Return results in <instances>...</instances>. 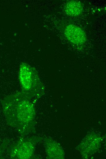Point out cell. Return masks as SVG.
Segmentation results:
<instances>
[{"instance_id":"obj_5","label":"cell","mask_w":106,"mask_h":159,"mask_svg":"<svg viewBox=\"0 0 106 159\" xmlns=\"http://www.w3.org/2000/svg\"><path fill=\"white\" fill-rule=\"evenodd\" d=\"M83 7L80 2L72 0L68 2L65 6V11L68 15L76 17L80 15L82 12Z\"/></svg>"},{"instance_id":"obj_1","label":"cell","mask_w":106,"mask_h":159,"mask_svg":"<svg viewBox=\"0 0 106 159\" xmlns=\"http://www.w3.org/2000/svg\"><path fill=\"white\" fill-rule=\"evenodd\" d=\"M30 96L23 91L11 96L9 109L11 110L15 122V127L19 129L31 126L34 117V109L29 100Z\"/></svg>"},{"instance_id":"obj_4","label":"cell","mask_w":106,"mask_h":159,"mask_svg":"<svg viewBox=\"0 0 106 159\" xmlns=\"http://www.w3.org/2000/svg\"><path fill=\"white\" fill-rule=\"evenodd\" d=\"M33 145L31 142H23L15 147V154L18 158H28L32 154Z\"/></svg>"},{"instance_id":"obj_2","label":"cell","mask_w":106,"mask_h":159,"mask_svg":"<svg viewBox=\"0 0 106 159\" xmlns=\"http://www.w3.org/2000/svg\"><path fill=\"white\" fill-rule=\"evenodd\" d=\"M19 75L23 91L31 97L33 90L41 84L36 70L28 64L24 63L20 66Z\"/></svg>"},{"instance_id":"obj_3","label":"cell","mask_w":106,"mask_h":159,"mask_svg":"<svg viewBox=\"0 0 106 159\" xmlns=\"http://www.w3.org/2000/svg\"><path fill=\"white\" fill-rule=\"evenodd\" d=\"M64 34L69 41L75 44H83L87 40L84 31L80 27L74 24H70L66 26Z\"/></svg>"}]
</instances>
